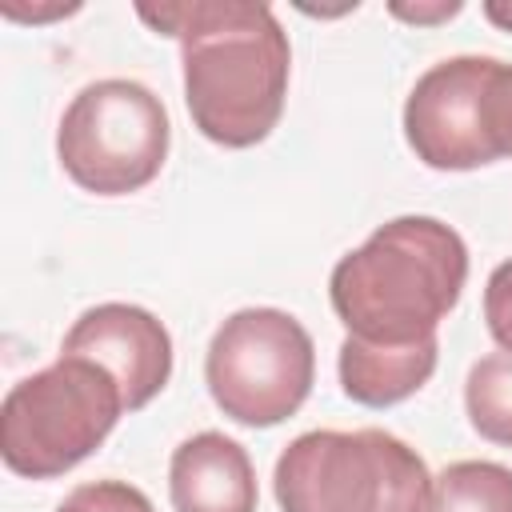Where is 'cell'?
Instances as JSON below:
<instances>
[{"instance_id":"cell-1","label":"cell","mask_w":512,"mask_h":512,"mask_svg":"<svg viewBox=\"0 0 512 512\" xmlns=\"http://www.w3.org/2000/svg\"><path fill=\"white\" fill-rule=\"evenodd\" d=\"M160 36L180 40L184 104L204 140L220 148L260 144L284 112L292 48L268 4L256 0H172L136 4Z\"/></svg>"},{"instance_id":"cell-2","label":"cell","mask_w":512,"mask_h":512,"mask_svg":"<svg viewBox=\"0 0 512 512\" xmlns=\"http://www.w3.org/2000/svg\"><path fill=\"white\" fill-rule=\"evenodd\" d=\"M468 280L460 232L436 216H396L328 276L332 312L368 344H416L436 336Z\"/></svg>"},{"instance_id":"cell-3","label":"cell","mask_w":512,"mask_h":512,"mask_svg":"<svg viewBox=\"0 0 512 512\" xmlns=\"http://www.w3.org/2000/svg\"><path fill=\"white\" fill-rule=\"evenodd\" d=\"M124 392L108 368L60 352L56 364L24 376L0 404V456L8 472L52 480L88 460L116 428Z\"/></svg>"},{"instance_id":"cell-4","label":"cell","mask_w":512,"mask_h":512,"mask_svg":"<svg viewBox=\"0 0 512 512\" xmlns=\"http://www.w3.org/2000/svg\"><path fill=\"white\" fill-rule=\"evenodd\" d=\"M428 468L384 428H316L296 436L272 472L280 512H420Z\"/></svg>"},{"instance_id":"cell-5","label":"cell","mask_w":512,"mask_h":512,"mask_svg":"<svg viewBox=\"0 0 512 512\" xmlns=\"http://www.w3.org/2000/svg\"><path fill=\"white\" fill-rule=\"evenodd\" d=\"M172 140L168 112L140 80L84 84L60 116L56 156L68 180L96 196H128L152 184Z\"/></svg>"},{"instance_id":"cell-6","label":"cell","mask_w":512,"mask_h":512,"mask_svg":"<svg viewBox=\"0 0 512 512\" xmlns=\"http://www.w3.org/2000/svg\"><path fill=\"white\" fill-rule=\"evenodd\" d=\"M204 380L228 420L272 428L296 416L312 392V336L292 312L240 308L216 328L204 356Z\"/></svg>"},{"instance_id":"cell-7","label":"cell","mask_w":512,"mask_h":512,"mask_svg":"<svg viewBox=\"0 0 512 512\" xmlns=\"http://www.w3.org/2000/svg\"><path fill=\"white\" fill-rule=\"evenodd\" d=\"M500 60L448 56L432 64L404 100V140L420 164L436 172H468L496 164L488 128V88Z\"/></svg>"},{"instance_id":"cell-8","label":"cell","mask_w":512,"mask_h":512,"mask_svg":"<svg viewBox=\"0 0 512 512\" xmlns=\"http://www.w3.org/2000/svg\"><path fill=\"white\" fill-rule=\"evenodd\" d=\"M60 352L88 356L100 368H108L124 392V408H144L156 392H164L172 376V336L168 328L140 304H96L80 312V320L68 328Z\"/></svg>"},{"instance_id":"cell-9","label":"cell","mask_w":512,"mask_h":512,"mask_svg":"<svg viewBox=\"0 0 512 512\" xmlns=\"http://www.w3.org/2000/svg\"><path fill=\"white\" fill-rule=\"evenodd\" d=\"M168 492L176 512H256V468L240 440L196 432L172 452Z\"/></svg>"},{"instance_id":"cell-10","label":"cell","mask_w":512,"mask_h":512,"mask_svg":"<svg viewBox=\"0 0 512 512\" xmlns=\"http://www.w3.org/2000/svg\"><path fill=\"white\" fill-rule=\"evenodd\" d=\"M436 360H440L436 336L416 344H368L360 336H344L336 368L348 400L364 408H392L428 384Z\"/></svg>"},{"instance_id":"cell-11","label":"cell","mask_w":512,"mask_h":512,"mask_svg":"<svg viewBox=\"0 0 512 512\" xmlns=\"http://www.w3.org/2000/svg\"><path fill=\"white\" fill-rule=\"evenodd\" d=\"M420 512H512V468L496 460H456L432 476Z\"/></svg>"},{"instance_id":"cell-12","label":"cell","mask_w":512,"mask_h":512,"mask_svg":"<svg viewBox=\"0 0 512 512\" xmlns=\"http://www.w3.org/2000/svg\"><path fill=\"white\" fill-rule=\"evenodd\" d=\"M464 408L484 440L512 448V352L500 348L472 364L464 380Z\"/></svg>"},{"instance_id":"cell-13","label":"cell","mask_w":512,"mask_h":512,"mask_svg":"<svg viewBox=\"0 0 512 512\" xmlns=\"http://www.w3.org/2000/svg\"><path fill=\"white\" fill-rule=\"evenodd\" d=\"M56 512H156L152 500L124 480H88L72 488Z\"/></svg>"},{"instance_id":"cell-14","label":"cell","mask_w":512,"mask_h":512,"mask_svg":"<svg viewBox=\"0 0 512 512\" xmlns=\"http://www.w3.org/2000/svg\"><path fill=\"white\" fill-rule=\"evenodd\" d=\"M484 320H488L492 340L504 352H512V260L496 264L484 284Z\"/></svg>"},{"instance_id":"cell-15","label":"cell","mask_w":512,"mask_h":512,"mask_svg":"<svg viewBox=\"0 0 512 512\" xmlns=\"http://www.w3.org/2000/svg\"><path fill=\"white\" fill-rule=\"evenodd\" d=\"M488 128L500 160H512V64H500L488 88Z\"/></svg>"},{"instance_id":"cell-16","label":"cell","mask_w":512,"mask_h":512,"mask_svg":"<svg viewBox=\"0 0 512 512\" xmlns=\"http://www.w3.org/2000/svg\"><path fill=\"white\" fill-rule=\"evenodd\" d=\"M464 4L460 0H440V4H416V8H408V4H392V16H400V20H412V24H436V20H448V16H456Z\"/></svg>"},{"instance_id":"cell-17","label":"cell","mask_w":512,"mask_h":512,"mask_svg":"<svg viewBox=\"0 0 512 512\" xmlns=\"http://www.w3.org/2000/svg\"><path fill=\"white\" fill-rule=\"evenodd\" d=\"M484 16H488L496 28L512 32V0H488V4H484Z\"/></svg>"}]
</instances>
